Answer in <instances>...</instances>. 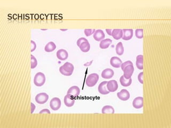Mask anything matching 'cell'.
Instances as JSON below:
<instances>
[{"label": "cell", "mask_w": 171, "mask_h": 128, "mask_svg": "<svg viewBox=\"0 0 171 128\" xmlns=\"http://www.w3.org/2000/svg\"><path fill=\"white\" fill-rule=\"evenodd\" d=\"M74 67L72 64L69 62H65L63 66L60 67V72L64 76L72 75L73 72Z\"/></svg>", "instance_id": "obj_1"}, {"label": "cell", "mask_w": 171, "mask_h": 128, "mask_svg": "<svg viewBox=\"0 0 171 128\" xmlns=\"http://www.w3.org/2000/svg\"><path fill=\"white\" fill-rule=\"evenodd\" d=\"M45 75L42 72H38L35 74L34 77V83L36 87H42L45 83Z\"/></svg>", "instance_id": "obj_2"}, {"label": "cell", "mask_w": 171, "mask_h": 128, "mask_svg": "<svg viewBox=\"0 0 171 128\" xmlns=\"http://www.w3.org/2000/svg\"><path fill=\"white\" fill-rule=\"evenodd\" d=\"M99 80V75L96 73H93L89 75L86 80V84L88 87L95 86Z\"/></svg>", "instance_id": "obj_3"}, {"label": "cell", "mask_w": 171, "mask_h": 128, "mask_svg": "<svg viewBox=\"0 0 171 128\" xmlns=\"http://www.w3.org/2000/svg\"><path fill=\"white\" fill-rule=\"evenodd\" d=\"M49 99V96L45 92H41L35 96V100L36 102L38 104L43 105L47 102Z\"/></svg>", "instance_id": "obj_4"}, {"label": "cell", "mask_w": 171, "mask_h": 128, "mask_svg": "<svg viewBox=\"0 0 171 128\" xmlns=\"http://www.w3.org/2000/svg\"><path fill=\"white\" fill-rule=\"evenodd\" d=\"M50 107L53 111H58L61 107V101L59 98L54 97L50 101Z\"/></svg>", "instance_id": "obj_5"}, {"label": "cell", "mask_w": 171, "mask_h": 128, "mask_svg": "<svg viewBox=\"0 0 171 128\" xmlns=\"http://www.w3.org/2000/svg\"><path fill=\"white\" fill-rule=\"evenodd\" d=\"M122 71L124 72L123 75L127 79H129L133 75L134 71V67L133 65H129L128 66L125 67Z\"/></svg>", "instance_id": "obj_6"}, {"label": "cell", "mask_w": 171, "mask_h": 128, "mask_svg": "<svg viewBox=\"0 0 171 128\" xmlns=\"http://www.w3.org/2000/svg\"><path fill=\"white\" fill-rule=\"evenodd\" d=\"M107 89L110 92H114L118 90V84L115 80H112L109 81L107 83Z\"/></svg>", "instance_id": "obj_7"}, {"label": "cell", "mask_w": 171, "mask_h": 128, "mask_svg": "<svg viewBox=\"0 0 171 128\" xmlns=\"http://www.w3.org/2000/svg\"><path fill=\"white\" fill-rule=\"evenodd\" d=\"M80 94V89L77 86H72L69 88L67 92V94H69L73 98H76Z\"/></svg>", "instance_id": "obj_8"}, {"label": "cell", "mask_w": 171, "mask_h": 128, "mask_svg": "<svg viewBox=\"0 0 171 128\" xmlns=\"http://www.w3.org/2000/svg\"><path fill=\"white\" fill-rule=\"evenodd\" d=\"M117 97L121 101H128L130 98L129 91L126 89H122L120 92L117 93Z\"/></svg>", "instance_id": "obj_9"}, {"label": "cell", "mask_w": 171, "mask_h": 128, "mask_svg": "<svg viewBox=\"0 0 171 128\" xmlns=\"http://www.w3.org/2000/svg\"><path fill=\"white\" fill-rule=\"evenodd\" d=\"M133 36V30L132 29H122V39L125 41L130 40Z\"/></svg>", "instance_id": "obj_10"}, {"label": "cell", "mask_w": 171, "mask_h": 128, "mask_svg": "<svg viewBox=\"0 0 171 128\" xmlns=\"http://www.w3.org/2000/svg\"><path fill=\"white\" fill-rule=\"evenodd\" d=\"M107 83H108L107 81H103L98 86V92L102 95H106L110 92L107 89V87H106Z\"/></svg>", "instance_id": "obj_11"}, {"label": "cell", "mask_w": 171, "mask_h": 128, "mask_svg": "<svg viewBox=\"0 0 171 128\" xmlns=\"http://www.w3.org/2000/svg\"><path fill=\"white\" fill-rule=\"evenodd\" d=\"M56 56L57 58L60 59V60L64 61L68 58L69 53L65 49H60L57 51L56 53Z\"/></svg>", "instance_id": "obj_12"}, {"label": "cell", "mask_w": 171, "mask_h": 128, "mask_svg": "<svg viewBox=\"0 0 171 128\" xmlns=\"http://www.w3.org/2000/svg\"><path fill=\"white\" fill-rule=\"evenodd\" d=\"M110 65L115 68H120L121 67L122 64V60L118 57H113L110 59Z\"/></svg>", "instance_id": "obj_13"}, {"label": "cell", "mask_w": 171, "mask_h": 128, "mask_svg": "<svg viewBox=\"0 0 171 128\" xmlns=\"http://www.w3.org/2000/svg\"><path fill=\"white\" fill-rule=\"evenodd\" d=\"M133 106L135 109H140L143 107V97H137L135 98L133 101Z\"/></svg>", "instance_id": "obj_14"}, {"label": "cell", "mask_w": 171, "mask_h": 128, "mask_svg": "<svg viewBox=\"0 0 171 128\" xmlns=\"http://www.w3.org/2000/svg\"><path fill=\"white\" fill-rule=\"evenodd\" d=\"M64 104L68 107H72L75 103V99L73 97L71 96L69 94H67L64 97Z\"/></svg>", "instance_id": "obj_15"}, {"label": "cell", "mask_w": 171, "mask_h": 128, "mask_svg": "<svg viewBox=\"0 0 171 128\" xmlns=\"http://www.w3.org/2000/svg\"><path fill=\"white\" fill-rule=\"evenodd\" d=\"M93 38L96 41H101L105 38L104 33L101 29L96 30L93 34Z\"/></svg>", "instance_id": "obj_16"}, {"label": "cell", "mask_w": 171, "mask_h": 128, "mask_svg": "<svg viewBox=\"0 0 171 128\" xmlns=\"http://www.w3.org/2000/svg\"><path fill=\"white\" fill-rule=\"evenodd\" d=\"M114 71L110 68H106L101 73V76L105 79H109L114 75Z\"/></svg>", "instance_id": "obj_17"}, {"label": "cell", "mask_w": 171, "mask_h": 128, "mask_svg": "<svg viewBox=\"0 0 171 128\" xmlns=\"http://www.w3.org/2000/svg\"><path fill=\"white\" fill-rule=\"evenodd\" d=\"M82 52H88L91 49V45L88 40L84 41L78 46Z\"/></svg>", "instance_id": "obj_18"}, {"label": "cell", "mask_w": 171, "mask_h": 128, "mask_svg": "<svg viewBox=\"0 0 171 128\" xmlns=\"http://www.w3.org/2000/svg\"><path fill=\"white\" fill-rule=\"evenodd\" d=\"M112 36L115 40H119L120 38H122V29H114L112 30Z\"/></svg>", "instance_id": "obj_19"}, {"label": "cell", "mask_w": 171, "mask_h": 128, "mask_svg": "<svg viewBox=\"0 0 171 128\" xmlns=\"http://www.w3.org/2000/svg\"><path fill=\"white\" fill-rule=\"evenodd\" d=\"M120 83L122 87H129L132 83V78L127 79L124 75H122L120 78Z\"/></svg>", "instance_id": "obj_20"}, {"label": "cell", "mask_w": 171, "mask_h": 128, "mask_svg": "<svg viewBox=\"0 0 171 128\" xmlns=\"http://www.w3.org/2000/svg\"><path fill=\"white\" fill-rule=\"evenodd\" d=\"M112 41L110 38H106L102 40L100 43V47L102 49H106L108 48L109 47L111 44Z\"/></svg>", "instance_id": "obj_21"}, {"label": "cell", "mask_w": 171, "mask_h": 128, "mask_svg": "<svg viewBox=\"0 0 171 128\" xmlns=\"http://www.w3.org/2000/svg\"><path fill=\"white\" fill-rule=\"evenodd\" d=\"M115 112V109L112 106L110 105H106L104 106L102 109V113L103 114H113Z\"/></svg>", "instance_id": "obj_22"}, {"label": "cell", "mask_w": 171, "mask_h": 128, "mask_svg": "<svg viewBox=\"0 0 171 128\" xmlns=\"http://www.w3.org/2000/svg\"><path fill=\"white\" fill-rule=\"evenodd\" d=\"M136 66L137 68L140 70L143 69V55H140L136 57Z\"/></svg>", "instance_id": "obj_23"}, {"label": "cell", "mask_w": 171, "mask_h": 128, "mask_svg": "<svg viewBox=\"0 0 171 128\" xmlns=\"http://www.w3.org/2000/svg\"><path fill=\"white\" fill-rule=\"evenodd\" d=\"M56 49V45L54 42H49L48 43L45 47V52H51L54 51Z\"/></svg>", "instance_id": "obj_24"}, {"label": "cell", "mask_w": 171, "mask_h": 128, "mask_svg": "<svg viewBox=\"0 0 171 128\" xmlns=\"http://www.w3.org/2000/svg\"><path fill=\"white\" fill-rule=\"evenodd\" d=\"M115 51L118 55H122L124 54V48L122 44V42H120L115 47Z\"/></svg>", "instance_id": "obj_25"}, {"label": "cell", "mask_w": 171, "mask_h": 128, "mask_svg": "<svg viewBox=\"0 0 171 128\" xmlns=\"http://www.w3.org/2000/svg\"><path fill=\"white\" fill-rule=\"evenodd\" d=\"M135 36L136 38L139 39H142L143 38V29H137L135 30Z\"/></svg>", "instance_id": "obj_26"}, {"label": "cell", "mask_w": 171, "mask_h": 128, "mask_svg": "<svg viewBox=\"0 0 171 128\" xmlns=\"http://www.w3.org/2000/svg\"><path fill=\"white\" fill-rule=\"evenodd\" d=\"M38 65V61L35 57L31 55V69H34Z\"/></svg>", "instance_id": "obj_27"}, {"label": "cell", "mask_w": 171, "mask_h": 128, "mask_svg": "<svg viewBox=\"0 0 171 128\" xmlns=\"http://www.w3.org/2000/svg\"><path fill=\"white\" fill-rule=\"evenodd\" d=\"M95 31L96 30L94 29H86L84 30V33L86 36H90L91 35L94 34Z\"/></svg>", "instance_id": "obj_28"}, {"label": "cell", "mask_w": 171, "mask_h": 128, "mask_svg": "<svg viewBox=\"0 0 171 128\" xmlns=\"http://www.w3.org/2000/svg\"><path fill=\"white\" fill-rule=\"evenodd\" d=\"M129 65H133V62H132L131 61H130V60L126 61L125 62H123L122 64V66H121L122 69L123 70V69H124V68H125V67L128 66Z\"/></svg>", "instance_id": "obj_29"}, {"label": "cell", "mask_w": 171, "mask_h": 128, "mask_svg": "<svg viewBox=\"0 0 171 128\" xmlns=\"http://www.w3.org/2000/svg\"><path fill=\"white\" fill-rule=\"evenodd\" d=\"M143 74H144L143 72H141L139 73V74L138 75V76H137L138 80H139V82L141 84H143Z\"/></svg>", "instance_id": "obj_30"}, {"label": "cell", "mask_w": 171, "mask_h": 128, "mask_svg": "<svg viewBox=\"0 0 171 128\" xmlns=\"http://www.w3.org/2000/svg\"><path fill=\"white\" fill-rule=\"evenodd\" d=\"M31 52H33L35 49L36 48V44L34 41L33 40L31 41Z\"/></svg>", "instance_id": "obj_31"}, {"label": "cell", "mask_w": 171, "mask_h": 128, "mask_svg": "<svg viewBox=\"0 0 171 128\" xmlns=\"http://www.w3.org/2000/svg\"><path fill=\"white\" fill-rule=\"evenodd\" d=\"M87 40L86 38H79V39L78 40V41H77V45L79 46V45L81 43H82L83 42L85 41H87Z\"/></svg>", "instance_id": "obj_32"}, {"label": "cell", "mask_w": 171, "mask_h": 128, "mask_svg": "<svg viewBox=\"0 0 171 128\" xmlns=\"http://www.w3.org/2000/svg\"><path fill=\"white\" fill-rule=\"evenodd\" d=\"M50 113H51L50 111H49L48 109H43L39 112V114H50Z\"/></svg>", "instance_id": "obj_33"}, {"label": "cell", "mask_w": 171, "mask_h": 128, "mask_svg": "<svg viewBox=\"0 0 171 128\" xmlns=\"http://www.w3.org/2000/svg\"><path fill=\"white\" fill-rule=\"evenodd\" d=\"M31 113H33L35 110L36 107H35V105L33 103H31Z\"/></svg>", "instance_id": "obj_34"}, {"label": "cell", "mask_w": 171, "mask_h": 128, "mask_svg": "<svg viewBox=\"0 0 171 128\" xmlns=\"http://www.w3.org/2000/svg\"><path fill=\"white\" fill-rule=\"evenodd\" d=\"M105 30H106V33H108V34L109 35L111 36L112 32V30H113V29H105Z\"/></svg>", "instance_id": "obj_35"}]
</instances>
